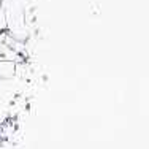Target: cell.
<instances>
[{"label": "cell", "mask_w": 149, "mask_h": 149, "mask_svg": "<svg viewBox=\"0 0 149 149\" xmlns=\"http://www.w3.org/2000/svg\"><path fill=\"white\" fill-rule=\"evenodd\" d=\"M16 73V62L13 60H2L0 59V79L13 78Z\"/></svg>", "instance_id": "7a4b0ae2"}, {"label": "cell", "mask_w": 149, "mask_h": 149, "mask_svg": "<svg viewBox=\"0 0 149 149\" xmlns=\"http://www.w3.org/2000/svg\"><path fill=\"white\" fill-rule=\"evenodd\" d=\"M26 2L27 0H0V6L6 17V33L17 41L27 38Z\"/></svg>", "instance_id": "6da1fadb"}, {"label": "cell", "mask_w": 149, "mask_h": 149, "mask_svg": "<svg viewBox=\"0 0 149 149\" xmlns=\"http://www.w3.org/2000/svg\"><path fill=\"white\" fill-rule=\"evenodd\" d=\"M2 32H6V17L5 13H3V8L0 6V33Z\"/></svg>", "instance_id": "3957f363"}]
</instances>
